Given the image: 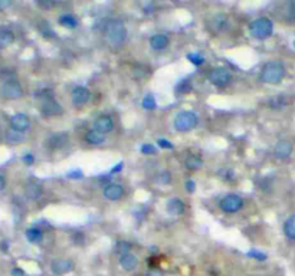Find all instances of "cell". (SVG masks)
<instances>
[{"label": "cell", "mask_w": 295, "mask_h": 276, "mask_svg": "<svg viewBox=\"0 0 295 276\" xmlns=\"http://www.w3.org/2000/svg\"><path fill=\"white\" fill-rule=\"evenodd\" d=\"M285 75H287V68H285L284 62H281V61H271V62H266L263 65L259 78H261L263 84L277 85V84H281L284 81Z\"/></svg>", "instance_id": "1"}, {"label": "cell", "mask_w": 295, "mask_h": 276, "mask_svg": "<svg viewBox=\"0 0 295 276\" xmlns=\"http://www.w3.org/2000/svg\"><path fill=\"white\" fill-rule=\"evenodd\" d=\"M105 36L112 46H120L127 39V28L120 19H111L105 24Z\"/></svg>", "instance_id": "2"}, {"label": "cell", "mask_w": 295, "mask_h": 276, "mask_svg": "<svg viewBox=\"0 0 295 276\" xmlns=\"http://www.w3.org/2000/svg\"><path fill=\"white\" fill-rule=\"evenodd\" d=\"M173 126H175L176 131H179V133L191 131V130H194L196 127L199 126V115L194 111H180L175 117Z\"/></svg>", "instance_id": "3"}, {"label": "cell", "mask_w": 295, "mask_h": 276, "mask_svg": "<svg viewBox=\"0 0 295 276\" xmlns=\"http://www.w3.org/2000/svg\"><path fill=\"white\" fill-rule=\"evenodd\" d=\"M249 32L255 39L263 40L271 38L274 33V22L269 17H258L255 20H252L249 24Z\"/></svg>", "instance_id": "4"}, {"label": "cell", "mask_w": 295, "mask_h": 276, "mask_svg": "<svg viewBox=\"0 0 295 276\" xmlns=\"http://www.w3.org/2000/svg\"><path fill=\"white\" fill-rule=\"evenodd\" d=\"M0 92L6 99H19L23 95V88L16 79H6L0 88Z\"/></svg>", "instance_id": "5"}, {"label": "cell", "mask_w": 295, "mask_h": 276, "mask_svg": "<svg viewBox=\"0 0 295 276\" xmlns=\"http://www.w3.org/2000/svg\"><path fill=\"white\" fill-rule=\"evenodd\" d=\"M219 207L225 213H238L240 209L243 207V198L238 196V194H226L225 197L220 198L219 202Z\"/></svg>", "instance_id": "6"}, {"label": "cell", "mask_w": 295, "mask_h": 276, "mask_svg": "<svg viewBox=\"0 0 295 276\" xmlns=\"http://www.w3.org/2000/svg\"><path fill=\"white\" fill-rule=\"evenodd\" d=\"M209 81L217 88H225L232 81V72L226 68H215L209 72Z\"/></svg>", "instance_id": "7"}, {"label": "cell", "mask_w": 295, "mask_h": 276, "mask_svg": "<svg viewBox=\"0 0 295 276\" xmlns=\"http://www.w3.org/2000/svg\"><path fill=\"white\" fill-rule=\"evenodd\" d=\"M40 112L43 117H58L64 112V108L62 105L58 103L56 99H46V101H42V105H40Z\"/></svg>", "instance_id": "8"}, {"label": "cell", "mask_w": 295, "mask_h": 276, "mask_svg": "<svg viewBox=\"0 0 295 276\" xmlns=\"http://www.w3.org/2000/svg\"><path fill=\"white\" fill-rule=\"evenodd\" d=\"M294 153V144L289 140H279L274 147V154L279 160H288Z\"/></svg>", "instance_id": "9"}, {"label": "cell", "mask_w": 295, "mask_h": 276, "mask_svg": "<svg viewBox=\"0 0 295 276\" xmlns=\"http://www.w3.org/2000/svg\"><path fill=\"white\" fill-rule=\"evenodd\" d=\"M73 262L71 259H54L51 262V270L54 275H66L73 270Z\"/></svg>", "instance_id": "10"}, {"label": "cell", "mask_w": 295, "mask_h": 276, "mask_svg": "<svg viewBox=\"0 0 295 276\" xmlns=\"http://www.w3.org/2000/svg\"><path fill=\"white\" fill-rule=\"evenodd\" d=\"M10 128L16 133L23 134L24 131H28L31 128V119L26 114H15L10 118Z\"/></svg>", "instance_id": "11"}, {"label": "cell", "mask_w": 295, "mask_h": 276, "mask_svg": "<svg viewBox=\"0 0 295 276\" xmlns=\"http://www.w3.org/2000/svg\"><path fill=\"white\" fill-rule=\"evenodd\" d=\"M89 98H91V92H89V89H88L87 87L78 85V87H75L72 89L71 99L72 104H73L75 107H82V105H85V104L89 101Z\"/></svg>", "instance_id": "12"}, {"label": "cell", "mask_w": 295, "mask_h": 276, "mask_svg": "<svg viewBox=\"0 0 295 276\" xmlns=\"http://www.w3.org/2000/svg\"><path fill=\"white\" fill-rule=\"evenodd\" d=\"M114 119L110 115H100L98 118L94 121V130L101 133V134H110L112 130H114Z\"/></svg>", "instance_id": "13"}, {"label": "cell", "mask_w": 295, "mask_h": 276, "mask_svg": "<svg viewBox=\"0 0 295 276\" xmlns=\"http://www.w3.org/2000/svg\"><path fill=\"white\" fill-rule=\"evenodd\" d=\"M104 197L111 202H118L124 197V187L118 183H110L104 187Z\"/></svg>", "instance_id": "14"}, {"label": "cell", "mask_w": 295, "mask_h": 276, "mask_svg": "<svg viewBox=\"0 0 295 276\" xmlns=\"http://www.w3.org/2000/svg\"><path fill=\"white\" fill-rule=\"evenodd\" d=\"M69 141V135L68 133H55V134L49 135L48 147L52 150H61Z\"/></svg>", "instance_id": "15"}, {"label": "cell", "mask_w": 295, "mask_h": 276, "mask_svg": "<svg viewBox=\"0 0 295 276\" xmlns=\"http://www.w3.org/2000/svg\"><path fill=\"white\" fill-rule=\"evenodd\" d=\"M170 45V39H168L167 35L164 33H156L150 38V46L153 51L156 52H161V51H166Z\"/></svg>", "instance_id": "16"}, {"label": "cell", "mask_w": 295, "mask_h": 276, "mask_svg": "<svg viewBox=\"0 0 295 276\" xmlns=\"http://www.w3.org/2000/svg\"><path fill=\"white\" fill-rule=\"evenodd\" d=\"M289 104H291V98L284 94L274 95V96H271V98L266 101V105H268L269 108H272V110H282V108L288 107Z\"/></svg>", "instance_id": "17"}, {"label": "cell", "mask_w": 295, "mask_h": 276, "mask_svg": "<svg viewBox=\"0 0 295 276\" xmlns=\"http://www.w3.org/2000/svg\"><path fill=\"white\" fill-rule=\"evenodd\" d=\"M166 210H167V213L171 214V216H182V214L184 213V210H186V205H184L180 198L173 197L167 200Z\"/></svg>", "instance_id": "18"}, {"label": "cell", "mask_w": 295, "mask_h": 276, "mask_svg": "<svg viewBox=\"0 0 295 276\" xmlns=\"http://www.w3.org/2000/svg\"><path fill=\"white\" fill-rule=\"evenodd\" d=\"M120 266L126 272H133L138 266V258L133 253H126V255L120 256Z\"/></svg>", "instance_id": "19"}, {"label": "cell", "mask_w": 295, "mask_h": 276, "mask_svg": "<svg viewBox=\"0 0 295 276\" xmlns=\"http://www.w3.org/2000/svg\"><path fill=\"white\" fill-rule=\"evenodd\" d=\"M43 194V189L40 186L39 183L31 182L26 184L24 187V196L29 198V200H38V198L42 197Z\"/></svg>", "instance_id": "20"}, {"label": "cell", "mask_w": 295, "mask_h": 276, "mask_svg": "<svg viewBox=\"0 0 295 276\" xmlns=\"http://www.w3.org/2000/svg\"><path fill=\"white\" fill-rule=\"evenodd\" d=\"M184 167L190 171H198L203 167V158L198 154H190L184 160Z\"/></svg>", "instance_id": "21"}, {"label": "cell", "mask_w": 295, "mask_h": 276, "mask_svg": "<svg viewBox=\"0 0 295 276\" xmlns=\"http://www.w3.org/2000/svg\"><path fill=\"white\" fill-rule=\"evenodd\" d=\"M229 19L225 13H217V15L212 19V26L216 32H225L229 28Z\"/></svg>", "instance_id": "22"}, {"label": "cell", "mask_w": 295, "mask_h": 276, "mask_svg": "<svg viewBox=\"0 0 295 276\" xmlns=\"http://www.w3.org/2000/svg\"><path fill=\"white\" fill-rule=\"evenodd\" d=\"M284 235L287 237L288 240H291V242H295V213L291 214V216H288L287 220L284 221Z\"/></svg>", "instance_id": "23"}, {"label": "cell", "mask_w": 295, "mask_h": 276, "mask_svg": "<svg viewBox=\"0 0 295 276\" xmlns=\"http://www.w3.org/2000/svg\"><path fill=\"white\" fill-rule=\"evenodd\" d=\"M58 23L61 24L62 28H66V29H75V28L80 24V22H78V19H77L73 15L65 13V15L59 16Z\"/></svg>", "instance_id": "24"}, {"label": "cell", "mask_w": 295, "mask_h": 276, "mask_svg": "<svg viewBox=\"0 0 295 276\" xmlns=\"http://www.w3.org/2000/svg\"><path fill=\"white\" fill-rule=\"evenodd\" d=\"M85 141L91 145H100L105 141V135L98 133L95 130H89L87 134H85Z\"/></svg>", "instance_id": "25"}, {"label": "cell", "mask_w": 295, "mask_h": 276, "mask_svg": "<svg viewBox=\"0 0 295 276\" xmlns=\"http://www.w3.org/2000/svg\"><path fill=\"white\" fill-rule=\"evenodd\" d=\"M26 239H28V242L38 245L43 239V232L38 228H31V229L26 230Z\"/></svg>", "instance_id": "26"}, {"label": "cell", "mask_w": 295, "mask_h": 276, "mask_svg": "<svg viewBox=\"0 0 295 276\" xmlns=\"http://www.w3.org/2000/svg\"><path fill=\"white\" fill-rule=\"evenodd\" d=\"M15 42V33L9 29H2L0 31V47H8Z\"/></svg>", "instance_id": "27"}, {"label": "cell", "mask_w": 295, "mask_h": 276, "mask_svg": "<svg viewBox=\"0 0 295 276\" xmlns=\"http://www.w3.org/2000/svg\"><path fill=\"white\" fill-rule=\"evenodd\" d=\"M143 108L147 111H153L156 110V107H157V103H156V98H154V95L153 94H147L143 98Z\"/></svg>", "instance_id": "28"}, {"label": "cell", "mask_w": 295, "mask_h": 276, "mask_svg": "<svg viewBox=\"0 0 295 276\" xmlns=\"http://www.w3.org/2000/svg\"><path fill=\"white\" fill-rule=\"evenodd\" d=\"M187 61L193 63L194 66H200L205 63V56L199 52H190V54H187Z\"/></svg>", "instance_id": "29"}, {"label": "cell", "mask_w": 295, "mask_h": 276, "mask_svg": "<svg viewBox=\"0 0 295 276\" xmlns=\"http://www.w3.org/2000/svg\"><path fill=\"white\" fill-rule=\"evenodd\" d=\"M6 140H8L9 142H13V144H19V142L24 141V137H23V134H20V133H16V131L10 130V131L6 133Z\"/></svg>", "instance_id": "30"}, {"label": "cell", "mask_w": 295, "mask_h": 276, "mask_svg": "<svg viewBox=\"0 0 295 276\" xmlns=\"http://www.w3.org/2000/svg\"><path fill=\"white\" fill-rule=\"evenodd\" d=\"M156 182L160 183V184H163V186H167L171 183V173L167 171V170H164V171H160L157 174V177H156Z\"/></svg>", "instance_id": "31"}, {"label": "cell", "mask_w": 295, "mask_h": 276, "mask_svg": "<svg viewBox=\"0 0 295 276\" xmlns=\"http://www.w3.org/2000/svg\"><path fill=\"white\" fill-rule=\"evenodd\" d=\"M130 249H131V245L126 242V240H120L117 242V246H115V252L118 253L120 256L126 255V253H130Z\"/></svg>", "instance_id": "32"}, {"label": "cell", "mask_w": 295, "mask_h": 276, "mask_svg": "<svg viewBox=\"0 0 295 276\" xmlns=\"http://www.w3.org/2000/svg\"><path fill=\"white\" fill-rule=\"evenodd\" d=\"M176 91L179 92V94H189L191 91V85H190V82L189 81H182L177 87H176Z\"/></svg>", "instance_id": "33"}, {"label": "cell", "mask_w": 295, "mask_h": 276, "mask_svg": "<svg viewBox=\"0 0 295 276\" xmlns=\"http://www.w3.org/2000/svg\"><path fill=\"white\" fill-rule=\"evenodd\" d=\"M217 175H219V177H222V179L226 180V182H229V180H233V179H235V173H233V170H229V168L219 170V171H217Z\"/></svg>", "instance_id": "34"}, {"label": "cell", "mask_w": 295, "mask_h": 276, "mask_svg": "<svg viewBox=\"0 0 295 276\" xmlns=\"http://www.w3.org/2000/svg\"><path fill=\"white\" fill-rule=\"evenodd\" d=\"M140 151H141L143 154H145V156H154V154L157 153V148H156L153 144H143Z\"/></svg>", "instance_id": "35"}, {"label": "cell", "mask_w": 295, "mask_h": 276, "mask_svg": "<svg viewBox=\"0 0 295 276\" xmlns=\"http://www.w3.org/2000/svg\"><path fill=\"white\" fill-rule=\"evenodd\" d=\"M157 144H159V147L161 148V150H173V148H175V144L167 141L166 138H159Z\"/></svg>", "instance_id": "36"}, {"label": "cell", "mask_w": 295, "mask_h": 276, "mask_svg": "<svg viewBox=\"0 0 295 276\" xmlns=\"http://www.w3.org/2000/svg\"><path fill=\"white\" fill-rule=\"evenodd\" d=\"M66 177L72 179V180H80V179L84 177V171H82V170H72V171L66 174Z\"/></svg>", "instance_id": "37"}, {"label": "cell", "mask_w": 295, "mask_h": 276, "mask_svg": "<svg viewBox=\"0 0 295 276\" xmlns=\"http://www.w3.org/2000/svg\"><path fill=\"white\" fill-rule=\"evenodd\" d=\"M248 256L255 258V259H258V261H265V259H266V255H265V253L261 252V250H255V249L248 253Z\"/></svg>", "instance_id": "38"}, {"label": "cell", "mask_w": 295, "mask_h": 276, "mask_svg": "<svg viewBox=\"0 0 295 276\" xmlns=\"http://www.w3.org/2000/svg\"><path fill=\"white\" fill-rule=\"evenodd\" d=\"M72 240H73V243H75V245H80V243L82 245V243H84V242H82V240H84V233L77 232V233L72 236Z\"/></svg>", "instance_id": "39"}, {"label": "cell", "mask_w": 295, "mask_h": 276, "mask_svg": "<svg viewBox=\"0 0 295 276\" xmlns=\"http://www.w3.org/2000/svg\"><path fill=\"white\" fill-rule=\"evenodd\" d=\"M22 160H23L24 164H28V166H32L33 163H35V156H33V154H24Z\"/></svg>", "instance_id": "40"}, {"label": "cell", "mask_w": 295, "mask_h": 276, "mask_svg": "<svg viewBox=\"0 0 295 276\" xmlns=\"http://www.w3.org/2000/svg\"><path fill=\"white\" fill-rule=\"evenodd\" d=\"M184 187H186V190H187L189 193H194V190H196V183L193 182V180H187L186 184H184Z\"/></svg>", "instance_id": "41"}, {"label": "cell", "mask_w": 295, "mask_h": 276, "mask_svg": "<svg viewBox=\"0 0 295 276\" xmlns=\"http://www.w3.org/2000/svg\"><path fill=\"white\" fill-rule=\"evenodd\" d=\"M122 167H124V164H122V163H118V164H117V166H114L111 168V170H110V174H118V173H121V171H122Z\"/></svg>", "instance_id": "42"}, {"label": "cell", "mask_w": 295, "mask_h": 276, "mask_svg": "<svg viewBox=\"0 0 295 276\" xmlns=\"http://www.w3.org/2000/svg\"><path fill=\"white\" fill-rule=\"evenodd\" d=\"M145 276H164V273L159 269H150V270H147Z\"/></svg>", "instance_id": "43"}, {"label": "cell", "mask_w": 295, "mask_h": 276, "mask_svg": "<svg viewBox=\"0 0 295 276\" xmlns=\"http://www.w3.org/2000/svg\"><path fill=\"white\" fill-rule=\"evenodd\" d=\"M38 5H39L40 8H45V9H49V8H52V6H55V3H54V2H39Z\"/></svg>", "instance_id": "44"}, {"label": "cell", "mask_w": 295, "mask_h": 276, "mask_svg": "<svg viewBox=\"0 0 295 276\" xmlns=\"http://www.w3.org/2000/svg\"><path fill=\"white\" fill-rule=\"evenodd\" d=\"M12 5L10 0H0V10H5L6 8H9Z\"/></svg>", "instance_id": "45"}, {"label": "cell", "mask_w": 295, "mask_h": 276, "mask_svg": "<svg viewBox=\"0 0 295 276\" xmlns=\"http://www.w3.org/2000/svg\"><path fill=\"white\" fill-rule=\"evenodd\" d=\"M12 276H26V273H24V270H22V269L15 268L12 270Z\"/></svg>", "instance_id": "46"}, {"label": "cell", "mask_w": 295, "mask_h": 276, "mask_svg": "<svg viewBox=\"0 0 295 276\" xmlns=\"http://www.w3.org/2000/svg\"><path fill=\"white\" fill-rule=\"evenodd\" d=\"M0 249H2L3 252H8V249H9L8 240H2V242H0Z\"/></svg>", "instance_id": "47"}, {"label": "cell", "mask_w": 295, "mask_h": 276, "mask_svg": "<svg viewBox=\"0 0 295 276\" xmlns=\"http://www.w3.org/2000/svg\"><path fill=\"white\" fill-rule=\"evenodd\" d=\"M6 189V179L3 175H0V191Z\"/></svg>", "instance_id": "48"}, {"label": "cell", "mask_w": 295, "mask_h": 276, "mask_svg": "<svg viewBox=\"0 0 295 276\" xmlns=\"http://www.w3.org/2000/svg\"><path fill=\"white\" fill-rule=\"evenodd\" d=\"M251 276H263V275H251Z\"/></svg>", "instance_id": "49"}, {"label": "cell", "mask_w": 295, "mask_h": 276, "mask_svg": "<svg viewBox=\"0 0 295 276\" xmlns=\"http://www.w3.org/2000/svg\"><path fill=\"white\" fill-rule=\"evenodd\" d=\"M294 46H295V42H294Z\"/></svg>", "instance_id": "50"}]
</instances>
